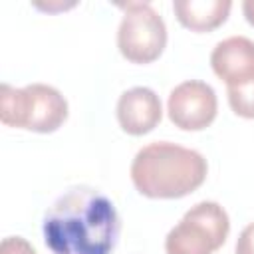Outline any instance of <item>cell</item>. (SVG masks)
Listing matches in <instances>:
<instances>
[{
	"label": "cell",
	"mask_w": 254,
	"mask_h": 254,
	"mask_svg": "<svg viewBox=\"0 0 254 254\" xmlns=\"http://www.w3.org/2000/svg\"><path fill=\"white\" fill-rule=\"evenodd\" d=\"M212 71L228 85H242L254 79V42L244 36H230L218 42L210 54Z\"/></svg>",
	"instance_id": "52a82bcc"
},
{
	"label": "cell",
	"mask_w": 254,
	"mask_h": 254,
	"mask_svg": "<svg viewBox=\"0 0 254 254\" xmlns=\"http://www.w3.org/2000/svg\"><path fill=\"white\" fill-rule=\"evenodd\" d=\"M163 117L159 95L149 87H131L117 101V121L129 135H145L153 131Z\"/></svg>",
	"instance_id": "ba28073f"
},
{
	"label": "cell",
	"mask_w": 254,
	"mask_h": 254,
	"mask_svg": "<svg viewBox=\"0 0 254 254\" xmlns=\"http://www.w3.org/2000/svg\"><path fill=\"white\" fill-rule=\"evenodd\" d=\"M226 93H228V103L236 115L254 119V79L242 85H232L228 87Z\"/></svg>",
	"instance_id": "30bf717a"
},
{
	"label": "cell",
	"mask_w": 254,
	"mask_h": 254,
	"mask_svg": "<svg viewBox=\"0 0 254 254\" xmlns=\"http://www.w3.org/2000/svg\"><path fill=\"white\" fill-rule=\"evenodd\" d=\"M0 254H36V250L22 236H8L0 244Z\"/></svg>",
	"instance_id": "8fae6325"
},
{
	"label": "cell",
	"mask_w": 254,
	"mask_h": 254,
	"mask_svg": "<svg viewBox=\"0 0 254 254\" xmlns=\"http://www.w3.org/2000/svg\"><path fill=\"white\" fill-rule=\"evenodd\" d=\"M242 12H244L248 24L254 26V0H244L242 2Z\"/></svg>",
	"instance_id": "4fadbf2b"
},
{
	"label": "cell",
	"mask_w": 254,
	"mask_h": 254,
	"mask_svg": "<svg viewBox=\"0 0 254 254\" xmlns=\"http://www.w3.org/2000/svg\"><path fill=\"white\" fill-rule=\"evenodd\" d=\"M230 232L226 210L212 200L190 206L165 238L167 254H212Z\"/></svg>",
	"instance_id": "277c9868"
},
{
	"label": "cell",
	"mask_w": 254,
	"mask_h": 254,
	"mask_svg": "<svg viewBox=\"0 0 254 254\" xmlns=\"http://www.w3.org/2000/svg\"><path fill=\"white\" fill-rule=\"evenodd\" d=\"M206 171V159L198 151L155 141L137 151L131 163V181L143 196L181 198L204 183Z\"/></svg>",
	"instance_id": "7a4b0ae2"
},
{
	"label": "cell",
	"mask_w": 254,
	"mask_h": 254,
	"mask_svg": "<svg viewBox=\"0 0 254 254\" xmlns=\"http://www.w3.org/2000/svg\"><path fill=\"white\" fill-rule=\"evenodd\" d=\"M65 117L67 101L52 85L30 83L22 89L0 85V121L8 127L52 133L62 127Z\"/></svg>",
	"instance_id": "3957f363"
},
{
	"label": "cell",
	"mask_w": 254,
	"mask_h": 254,
	"mask_svg": "<svg viewBox=\"0 0 254 254\" xmlns=\"http://www.w3.org/2000/svg\"><path fill=\"white\" fill-rule=\"evenodd\" d=\"M125 10L119 30L117 48L121 56L133 64L155 62L167 44V26L149 2L121 4Z\"/></svg>",
	"instance_id": "5b68a950"
},
{
	"label": "cell",
	"mask_w": 254,
	"mask_h": 254,
	"mask_svg": "<svg viewBox=\"0 0 254 254\" xmlns=\"http://www.w3.org/2000/svg\"><path fill=\"white\" fill-rule=\"evenodd\" d=\"M230 0H175L173 10L177 20L192 32H210L226 22Z\"/></svg>",
	"instance_id": "9c48e42d"
},
{
	"label": "cell",
	"mask_w": 254,
	"mask_h": 254,
	"mask_svg": "<svg viewBox=\"0 0 254 254\" xmlns=\"http://www.w3.org/2000/svg\"><path fill=\"white\" fill-rule=\"evenodd\" d=\"M218 101L214 89L198 79H189L179 83L167 101L169 119L175 127L183 131H200L206 129L216 117Z\"/></svg>",
	"instance_id": "8992f818"
},
{
	"label": "cell",
	"mask_w": 254,
	"mask_h": 254,
	"mask_svg": "<svg viewBox=\"0 0 254 254\" xmlns=\"http://www.w3.org/2000/svg\"><path fill=\"white\" fill-rule=\"evenodd\" d=\"M234 254H254V222H250L238 236Z\"/></svg>",
	"instance_id": "7c38bea8"
},
{
	"label": "cell",
	"mask_w": 254,
	"mask_h": 254,
	"mask_svg": "<svg viewBox=\"0 0 254 254\" xmlns=\"http://www.w3.org/2000/svg\"><path fill=\"white\" fill-rule=\"evenodd\" d=\"M121 230L109 196L91 187L67 189L44 214V242L52 254H111Z\"/></svg>",
	"instance_id": "6da1fadb"
}]
</instances>
